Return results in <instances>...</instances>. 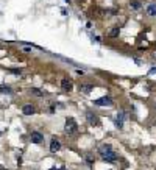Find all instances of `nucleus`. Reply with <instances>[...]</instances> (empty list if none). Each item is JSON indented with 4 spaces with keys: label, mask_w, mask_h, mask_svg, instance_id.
Instances as JSON below:
<instances>
[{
    "label": "nucleus",
    "mask_w": 156,
    "mask_h": 170,
    "mask_svg": "<svg viewBox=\"0 0 156 170\" xmlns=\"http://www.w3.org/2000/svg\"><path fill=\"white\" fill-rule=\"evenodd\" d=\"M61 88H62V91L70 92V91H72V88H74V83H72V80H69V78H62V80H61Z\"/></svg>",
    "instance_id": "obj_4"
},
{
    "label": "nucleus",
    "mask_w": 156,
    "mask_h": 170,
    "mask_svg": "<svg viewBox=\"0 0 156 170\" xmlns=\"http://www.w3.org/2000/svg\"><path fill=\"white\" fill-rule=\"evenodd\" d=\"M22 112H24L25 116H31L33 112H35V106H31V105H24V108H22Z\"/></svg>",
    "instance_id": "obj_9"
},
{
    "label": "nucleus",
    "mask_w": 156,
    "mask_h": 170,
    "mask_svg": "<svg viewBox=\"0 0 156 170\" xmlns=\"http://www.w3.org/2000/svg\"><path fill=\"white\" fill-rule=\"evenodd\" d=\"M30 141H31L33 144H41V142L44 141V136L38 131H33L31 134H30Z\"/></svg>",
    "instance_id": "obj_5"
},
{
    "label": "nucleus",
    "mask_w": 156,
    "mask_h": 170,
    "mask_svg": "<svg viewBox=\"0 0 156 170\" xmlns=\"http://www.w3.org/2000/svg\"><path fill=\"white\" fill-rule=\"evenodd\" d=\"M0 94H13V89L9 88V86L2 84V86H0Z\"/></svg>",
    "instance_id": "obj_11"
},
{
    "label": "nucleus",
    "mask_w": 156,
    "mask_h": 170,
    "mask_svg": "<svg viewBox=\"0 0 156 170\" xmlns=\"http://www.w3.org/2000/svg\"><path fill=\"white\" fill-rule=\"evenodd\" d=\"M131 9H141V2H137V0H133V2L130 3Z\"/></svg>",
    "instance_id": "obj_14"
},
{
    "label": "nucleus",
    "mask_w": 156,
    "mask_h": 170,
    "mask_svg": "<svg viewBox=\"0 0 156 170\" xmlns=\"http://www.w3.org/2000/svg\"><path fill=\"white\" fill-rule=\"evenodd\" d=\"M78 129V125L77 122H75V119L72 117H67V120H66V125H64V131L67 133V134H75Z\"/></svg>",
    "instance_id": "obj_2"
},
{
    "label": "nucleus",
    "mask_w": 156,
    "mask_h": 170,
    "mask_svg": "<svg viewBox=\"0 0 156 170\" xmlns=\"http://www.w3.org/2000/svg\"><path fill=\"white\" fill-rule=\"evenodd\" d=\"M123 119H125L123 111H120L117 116H116V119H114V123H116V126H117L119 129H120V128H123Z\"/></svg>",
    "instance_id": "obj_6"
},
{
    "label": "nucleus",
    "mask_w": 156,
    "mask_h": 170,
    "mask_svg": "<svg viewBox=\"0 0 156 170\" xmlns=\"http://www.w3.org/2000/svg\"><path fill=\"white\" fill-rule=\"evenodd\" d=\"M88 122L91 123V125H98V123H100L98 117L94 114V112H88Z\"/></svg>",
    "instance_id": "obj_8"
},
{
    "label": "nucleus",
    "mask_w": 156,
    "mask_h": 170,
    "mask_svg": "<svg viewBox=\"0 0 156 170\" xmlns=\"http://www.w3.org/2000/svg\"><path fill=\"white\" fill-rule=\"evenodd\" d=\"M155 58H156V53H155Z\"/></svg>",
    "instance_id": "obj_18"
},
{
    "label": "nucleus",
    "mask_w": 156,
    "mask_h": 170,
    "mask_svg": "<svg viewBox=\"0 0 156 170\" xmlns=\"http://www.w3.org/2000/svg\"><path fill=\"white\" fill-rule=\"evenodd\" d=\"M11 72H13V73H21V69H19V70H17V69H13Z\"/></svg>",
    "instance_id": "obj_16"
},
{
    "label": "nucleus",
    "mask_w": 156,
    "mask_h": 170,
    "mask_svg": "<svg viewBox=\"0 0 156 170\" xmlns=\"http://www.w3.org/2000/svg\"><path fill=\"white\" fill-rule=\"evenodd\" d=\"M109 36H111V38H116V36H119V28H117V27L111 28V31H109Z\"/></svg>",
    "instance_id": "obj_15"
},
{
    "label": "nucleus",
    "mask_w": 156,
    "mask_h": 170,
    "mask_svg": "<svg viewBox=\"0 0 156 170\" xmlns=\"http://www.w3.org/2000/svg\"><path fill=\"white\" fill-rule=\"evenodd\" d=\"M59 148H61V144H59V141H58L56 137H53L52 142H50V151L55 153V151H58Z\"/></svg>",
    "instance_id": "obj_7"
},
{
    "label": "nucleus",
    "mask_w": 156,
    "mask_h": 170,
    "mask_svg": "<svg viewBox=\"0 0 156 170\" xmlns=\"http://www.w3.org/2000/svg\"><path fill=\"white\" fill-rule=\"evenodd\" d=\"M147 14L148 16H156V5H155V3L147 5Z\"/></svg>",
    "instance_id": "obj_10"
},
{
    "label": "nucleus",
    "mask_w": 156,
    "mask_h": 170,
    "mask_svg": "<svg viewBox=\"0 0 156 170\" xmlns=\"http://www.w3.org/2000/svg\"><path fill=\"white\" fill-rule=\"evenodd\" d=\"M50 170H58V169H56V167H53V169H50Z\"/></svg>",
    "instance_id": "obj_17"
},
{
    "label": "nucleus",
    "mask_w": 156,
    "mask_h": 170,
    "mask_svg": "<svg viewBox=\"0 0 156 170\" xmlns=\"http://www.w3.org/2000/svg\"><path fill=\"white\" fill-rule=\"evenodd\" d=\"M80 91L84 92V94H89V92L92 91V86H91V84H83L81 88H80Z\"/></svg>",
    "instance_id": "obj_12"
},
{
    "label": "nucleus",
    "mask_w": 156,
    "mask_h": 170,
    "mask_svg": "<svg viewBox=\"0 0 156 170\" xmlns=\"http://www.w3.org/2000/svg\"><path fill=\"white\" fill-rule=\"evenodd\" d=\"M95 105L97 106H112V100H111V97H102V98H98V100H95Z\"/></svg>",
    "instance_id": "obj_3"
},
{
    "label": "nucleus",
    "mask_w": 156,
    "mask_h": 170,
    "mask_svg": "<svg viewBox=\"0 0 156 170\" xmlns=\"http://www.w3.org/2000/svg\"><path fill=\"white\" fill-rule=\"evenodd\" d=\"M30 92H31L33 95H38V97H44V95H45V92L39 91V89H36V88H33V89H31V91H30Z\"/></svg>",
    "instance_id": "obj_13"
},
{
    "label": "nucleus",
    "mask_w": 156,
    "mask_h": 170,
    "mask_svg": "<svg viewBox=\"0 0 156 170\" xmlns=\"http://www.w3.org/2000/svg\"><path fill=\"white\" fill-rule=\"evenodd\" d=\"M98 150H100V155H102V159H103V161H106V162H116L117 161V155L112 151V147L109 144L102 145Z\"/></svg>",
    "instance_id": "obj_1"
}]
</instances>
